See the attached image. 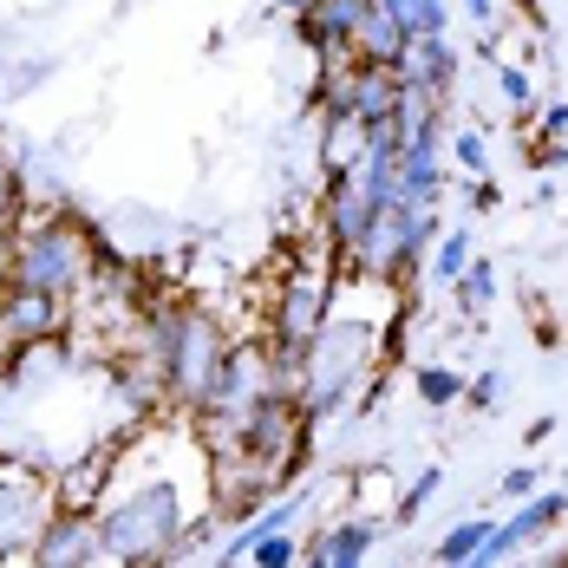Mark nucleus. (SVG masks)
Here are the masks:
<instances>
[{"label":"nucleus","mask_w":568,"mask_h":568,"mask_svg":"<svg viewBox=\"0 0 568 568\" xmlns=\"http://www.w3.org/2000/svg\"><path fill=\"white\" fill-rule=\"evenodd\" d=\"M144 353L158 359L164 373V398H171L183 418H203L210 398H216V379H223L229 359V334L203 314V307H151V327H144Z\"/></svg>","instance_id":"f03ea898"},{"label":"nucleus","mask_w":568,"mask_h":568,"mask_svg":"<svg viewBox=\"0 0 568 568\" xmlns=\"http://www.w3.org/2000/svg\"><path fill=\"white\" fill-rule=\"evenodd\" d=\"M464 386H470V373H457V366H412V393L425 398L432 412L457 405V398H464Z\"/></svg>","instance_id":"6ab92c4d"},{"label":"nucleus","mask_w":568,"mask_h":568,"mask_svg":"<svg viewBox=\"0 0 568 568\" xmlns=\"http://www.w3.org/2000/svg\"><path fill=\"white\" fill-rule=\"evenodd\" d=\"M457 7H464V20H477V27L497 20V0H457Z\"/></svg>","instance_id":"473e14b6"},{"label":"nucleus","mask_w":568,"mask_h":568,"mask_svg":"<svg viewBox=\"0 0 568 568\" xmlns=\"http://www.w3.org/2000/svg\"><path fill=\"white\" fill-rule=\"evenodd\" d=\"M379 223V203L359 190V176H327V203H321V242L341 255V268L353 262V248L366 242V229Z\"/></svg>","instance_id":"1a4fd4ad"},{"label":"nucleus","mask_w":568,"mask_h":568,"mask_svg":"<svg viewBox=\"0 0 568 568\" xmlns=\"http://www.w3.org/2000/svg\"><path fill=\"white\" fill-rule=\"evenodd\" d=\"M470 210H497V183H484V176H470Z\"/></svg>","instance_id":"2f4dec72"},{"label":"nucleus","mask_w":568,"mask_h":568,"mask_svg":"<svg viewBox=\"0 0 568 568\" xmlns=\"http://www.w3.org/2000/svg\"><path fill=\"white\" fill-rule=\"evenodd\" d=\"M366 7L373 0H307L294 13V33L307 40V53L321 59V72L327 65H353V33H359Z\"/></svg>","instance_id":"6e6552de"},{"label":"nucleus","mask_w":568,"mask_h":568,"mask_svg":"<svg viewBox=\"0 0 568 568\" xmlns=\"http://www.w3.org/2000/svg\"><path fill=\"white\" fill-rule=\"evenodd\" d=\"M452 164L464 176H484V171H490V164H484V138H477V131H452Z\"/></svg>","instance_id":"bb28decb"},{"label":"nucleus","mask_w":568,"mask_h":568,"mask_svg":"<svg viewBox=\"0 0 568 568\" xmlns=\"http://www.w3.org/2000/svg\"><path fill=\"white\" fill-rule=\"evenodd\" d=\"M301 510H307V497H301V490L268 497L255 516H242V523H235V536H229V542H216V562H248V549H255L262 536H275V529H294Z\"/></svg>","instance_id":"dca6fc26"},{"label":"nucleus","mask_w":568,"mask_h":568,"mask_svg":"<svg viewBox=\"0 0 568 568\" xmlns=\"http://www.w3.org/2000/svg\"><path fill=\"white\" fill-rule=\"evenodd\" d=\"M13 282V229H0V287Z\"/></svg>","instance_id":"72a5a7b5"},{"label":"nucleus","mask_w":568,"mask_h":568,"mask_svg":"<svg viewBox=\"0 0 568 568\" xmlns=\"http://www.w3.org/2000/svg\"><path fill=\"white\" fill-rule=\"evenodd\" d=\"M568 516V490H536V497H523L516 504V516H504V523H490V542H484V556L477 562H510L516 549H529L542 529H556Z\"/></svg>","instance_id":"9b49d317"},{"label":"nucleus","mask_w":568,"mask_h":568,"mask_svg":"<svg viewBox=\"0 0 568 568\" xmlns=\"http://www.w3.org/2000/svg\"><path fill=\"white\" fill-rule=\"evenodd\" d=\"M438 490H445V470H418V477L405 484V497H398V510H393V516H398V523H412V516L425 510Z\"/></svg>","instance_id":"a878e982"},{"label":"nucleus","mask_w":568,"mask_h":568,"mask_svg":"<svg viewBox=\"0 0 568 568\" xmlns=\"http://www.w3.org/2000/svg\"><path fill=\"white\" fill-rule=\"evenodd\" d=\"M59 321H65V301L40 294V287H20L7 282L0 287V341L7 346H33V341H53Z\"/></svg>","instance_id":"f8f14e48"},{"label":"nucleus","mask_w":568,"mask_h":568,"mask_svg":"<svg viewBox=\"0 0 568 568\" xmlns=\"http://www.w3.org/2000/svg\"><path fill=\"white\" fill-rule=\"evenodd\" d=\"M445 196V144H398L393 210H438Z\"/></svg>","instance_id":"ddd939ff"},{"label":"nucleus","mask_w":568,"mask_h":568,"mask_svg":"<svg viewBox=\"0 0 568 568\" xmlns=\"http://www.w3.org/2000/svg\"><path fill=\"white\" fill-rule=\"evenodd\" d=\"M53 510H59V477L0 457V562H33Z\"/></svg>","instance_id":"423d86ee"},{"label":"nucleus","mask_w":568,"mask_h":568,"mask_svg":"<svg viewBox=\"0 0 568 568\" xmlns=\"http://www.w3.org/2000/svg\"><path fill=\"white\" fill-rule=\"evenodd\" d=\"M405 47H412V27L398 20L386 0H373L366 20H359V33H353V59H366V65H398Z\"/></svg>","instance_id":"f3484780"},{"label":"nucleus","mask_w":568,"mask_h":568,"mask_svg":"<svg viewBox=\"0 0 568 568\" xmlns=\"http://www.w3.org/2000/svg\"><path fill=\"white\" fill-rule=\"evenodd\" d=\"M359 151H366V124L359 118H321V171L327 176L359 171Z\"/></svg>","instance_id":"a211bd4d"},{"label":"nucleus","mask_w":568,"mask_h":568,"mask_svg":"<svg viewBox=\"0 0 568 568\" xmlns=\"http://www.w3.org/2000/svg\"><path fill=\"white\" fill-rule=\"evenodd\" d=\"M484 542H490V516H464L452 536L438 542V562H477V556H484Z\"/></svg>","instance_id":"4be33fe9"},{"label":"nucleus","mask_w":568,"mask_h":568,"mask_svg":"<svg viewBox=\"0 0 568 568\" xmlns=\"http://www.w3.org/2000/svg\"><path fill=\"white\" fill-rule=\"evenodd\" d=\"M282 7H294V13H301V7H307V0H282Z\"/></svg>","instance_id":"f704fd0d"},{"label":"nucleus","mask_w":568,"mask_h":568,"mask_svg":"<svg viewBox=\"0 0 568 568\" xmlns=\"http://www.w3.org/2000/svg\"><path fill=\"white\" fill-rule=\"evenodd\" d=\"M536 131H542V138H568V99H556V105H536Z\"/></svg>","instance_id":"7c9ffc66"},{"label":"nucleus","mask_w":568,"mask_h":568,"mask_svg":"<svg viewBox=\"0 0 568 568\" xmlns=\"http://www.w3.org/2000/svg\"><path fill=\"white\" fill-rule=\"evenodd\" d=\"M379 516H341V523H327L314 542H307V562H321V568H353V562H366L373 549H379Z\"/></svg>","instance_id":"2eb2a0df"},{"label":"nucleus","mask_w":568,"mask_h":568,"mask_svg":"<svg viewBox=\"0 0 568 568\" xmlns=\"http://www.w3.org/2000/svg\"><path fill=\"white\" fill-rule=\"evenodd\" d=\"M497 92L510 99V112H516V118L536 112V79H529L523 65H497Z\"/></svg>","instance_id":"393cba45"},{"label":"nucleus","mask_w":568,"mask_h":568,"mask_svg":"<svg viewBox=\"0 0 568 568\" xmlns=\"http://www.w3.org/2000/svg\"><path fill=\"white\" fill-rule=\"evenodd\" d=\"M262 393H282L268 341H229L223 379H216V398H210V412H203V418H235V412H248Z\"/></svg>","instance_id":"0eeeda50"},{"label":"nucleus","mask_w":568,"mask_h":568,"mask_svg":"<svg viewBox=\"0 0 568 568\" xmlns=\"http://www.w3.org/2000/svg\"><path fill=\"white\" fill-rule=\"evenodd\" d=\"M452 294H457V314H464V321H477V314L497 301V268L470 255V268H464V275L452 282Z\"/></svg>","instance_id":"aec40b11"},{"label":"nucleus","mask_w":568,"mask_h":568,"mask_svg":"<svg viewBox=\"0 0 568 568\" xmlns=\"http://www.w3.org/2000/svg\"><path fill=\"white\" fill-rule=\"evenodd\" d=\"M470 255H477V248H470V229H445V235L432 242V282L452 287L457 275L470 268Z\"/></svg>","instance_id":"412c9836"},{"label":"nucleus","mask_w":568,"mask_h":568,"mask_svg":"<svg viewBox=\"0 0 568 568\" xmlns=\"http://www.w3.org/2000/svg\"><path fill=\"white\" fill-rule=\"evenodd\" d=\"M386 7H393L412 33H445L452 27V0H386Z\"/></svg>","instance_id":"b1692460"},{"label":"nucleus","mask_w":568,"mask_h":568,"mask_svg":"<svg viewBox=\"0 0 568 568\" xmlns=\"http://www.w3.org/2000/svg\"><path fill=\"white\" fill-rule=\"evenodd\" d=\"M20 203H27V196H20V176H13V164H7V158H0V229L20 223Z\"/></svg>","instance_id":"cd10ccee"},{"label":"nucleus","mask_w":568,"mask_h":568,"mask_svg":"<svg viewBox=\"0 0 568 568\" xmlns=\"http://www.w3.org/2000/svg\"><path fill=\"white\" fill-rule=\"evenodd\" d=\"M92 275V242L85 229L72 223H33L13 235V282L20 287H40L53 301H72Z\"/></svg>","instance_id":"20e7f679"},{"label":"nucleus","mask_w":568,"mask_h":568,"mask_svg":"<svg viewBox=\"0 0 568 568\" xmlns=\"http://www.w3.org/2000/svg\"><path fill=\"white\" fill-rule=\"evenodd\" d=\"M210 549V523L190 516L183 504V477L158 470L138 490H124L118 504L99 510V556L105 562H131V568H164Z\"/></svg>","instance_id":"f257e3e1"},{"label":"nucleus","mask_w":568,"mask_h":568,"mask_svg":"<svg viewBox=\"0 0 568 568\" xmlns=\"http://www.w3.org/2000/svg\"><path fill=\"white\" fill-rule=\"evenodd\" d=\"M248 562L255 568H294V562H307V542H301L294 529H275V536H262V542L248 549Z\"/></svg>","instance_id":"5701e85b"},{"label":"nucleus","mask_w":568,"mask_h":568,"mask_svg":"<svg viewBox=\"0 0 568 568\" xmlns=\"http://www.w3.org/2000/svg\"><path fill=\"white\" fill-rule=\"evenodd\" d=\"M457 72H464V65H457V47L445 33H412V47L398 59V79L418 85V92H432V99H452Z\"/></svg>","instance_id":"4468645a"},{"label":"nucleus","mask_w":568,"mask_h":568,"mask_svg":"<svg viewBox=\"0 0 568 568\" xmlns=\"http://www.w3.org/2000/svg\"><path fill=\"white\" fill-rule=\"evenodd\" d=\"M40 568H99V510H79V504H59L40 549H33Z\"/></svg>","instance_id":"9d476101"},{"label":"nucleus","mask_w":568,"mask_h":568,"mask_svg":"<svg viewBox=\"0 0 568 568\" xmlns=\"http://www.w3.org/2000/svg\"><path fill=\"white\" fill-rule=\"evenodd\" d=\"M341 255H294L282 268V287H275V307H268V341H314L334 314V287H341Z\"/></svg>","instance_id":"39448f33"},{"label":"nucleus","mask_w":568,"mask_h":568,"mask_svg":"<svg viewBox=\"0 0 568 568\" xmlns=\"http://www.w3.org/2000/svg\"><path fill=\"white\" fill-rule=\"evenodd\" d=\"M536 477H542V470H536V464H510V470H504V484H497V490H504V497H510V504H523V497H536Z\"/></svg>","instance_id":"c85d7f7f"},{"label":"nucleus","mask_w":568,"mask_h":568,"mask_svg":"<svg viewBox=\"0 0 568 568\" xmlns=\"http://www.w3.org/2000/svg\"><path fill=\"white\" fill-rule=\"evenodd\" d=\"M373 359H386L379 346H373V321H341V314H327V327L307 341V379H301V412L321 425V418H334L353 405V386H359V373L373 366Z\"/></svg>","instance_id":"7ed1b4c3"},{"label":"nucleus","mask_w":568,"mask_h":568,"mask_svg":"<svg viewBox=\"0 0 568 568\" xmlns=\"http://www.w3.org/2000/svg\"><path fill=\"white\" fill-rule=\"evenodd\" d=\"M464 398H470V405H477V412H490V405H497V398H504V373H477V379H470V386H464Z\"/></svg>","instance_id":"c756f323"}]
</instances>
